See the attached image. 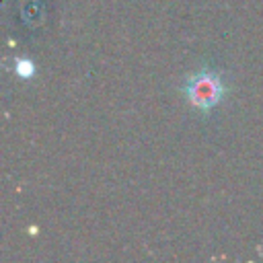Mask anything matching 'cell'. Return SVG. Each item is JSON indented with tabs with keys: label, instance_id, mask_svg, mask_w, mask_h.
<instances>
[{
	"label": "cell",
	"instance_id": "6da1fadb",
	"mask_svg": "<svg viewBox=\"0 0 263 263\" xmlns=\"http://www.w3.org/2000/svg\"><path fill=\"white\" fill-rule=\"evenodd\" d=\"M185 95L193 107H197L201 111H210L212 107H216L220 103V99L224 95V84L216 72L201 70L187 78Z\"/></svg>",
	"mask_w": 263,
	"mask_h": 263
},
{
	"label": "cell",
	"instance_id": "7a4b0ae2",
	"mask_svg": "<svg viewBox=\"0 0 263 263\" xmlns=\"http://www.w3.org/2000/svg\"><path fill=\"white\" fill-rule=\"evenodd\" d=\"M35 72V66H33V62H29V60H16V74H21V76H31Z\"/></svg>",
	"mask_w": 263,
	"mask_h": 263
}]
</instances>
